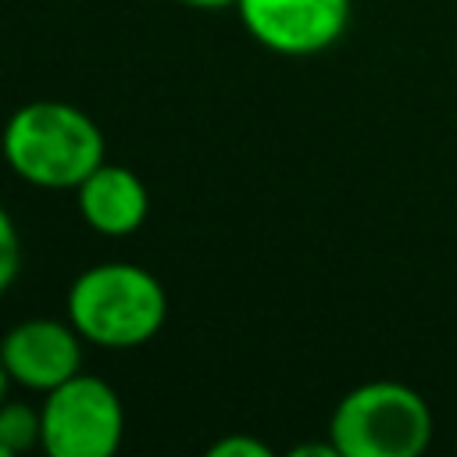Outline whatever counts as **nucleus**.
I'll list each match as a JSON object with an SVG mask.
<instances>
[{"label":"nucleus","instance_id":"1","mask_svg":"<svg viewBox=\"0 0 457 457\" xmlns=\"http://www.w3.org/2000/svg\"><path fill=\"white\" fill-rule=\"evenodd\" d=\"M7 168L36 189H79L107 161V143L93 114L68 100H29L0 129Z\"/></svg>","mask_w":457,"mask_h":457},{"label":"nucleus","instance_id":"2","mask_svg":"<svg viewBox=\"0 0 457 457\" xmlns=\"http://www.w3.org/2000/svg\"><path fill=\"white\" fill-rule=\"evenodd\" d=\"M64 318L89 346L139 350L168 321V289L143 264L104 261L71 278Z\"/></svg>","mask_w":457,"mask_h":457},{"label":"nucleus","instance_id":"3","mask_svg":"<svg viewBox=\"0 0 457 457\" xmlns=\"http://www.w3.org/2000/svg\"><path fill=\"white\" fill-rule=\"evenodd\" d=\"M328 439L339 457H421L432 443V407L407 382L371 378L339 396Z\"/></svg>","mask_w":457,"mask_h":457},{"label":"nucleus","instance_id":"4","mask_svg":"<svg viewBox=\"0 0 457 457\" xmlns=\"http://www.w3.org/2000/svg\"><path fill=\"white\" fill-rule=\"evenodd\" d=\"M46 457H111L125 439V403L118 389L89 371L71 375L39 400Z\"/></svg>","mask_w":457,"mask_h":457},{"label":"nucleus","instance_id":"5","mask_svg":"<svg viewBox=\"0 0 457 457\" xmlns=\"http://www.w3.org/2000/svg\"><path fill=\"white\" fill-rule=\"evenodd\" d=\"M350 11V0H236L246 36L278 57H314L336 46Z\"/></svg>","mask_w":457,"mask_h":457},{"label":"nucleus","instance_id":"6","mask_svg":"<svg viewBox=\"0 0 457 457\" xmlns=\"http://www.w3.org/2000/svg\"><path fill=\"white\" fill-rule=\"evenodd\" d=\"M86 339L68 318H25L11 325L0 339V361L7 368L11 386H21L29 393H50L54 386L68 382L82 371Z\"/></svg>","mask_w":457,"mask_h":457},{"label":"nucleus","instance_id":"7","mask_svg":"<svg viewBox=\"0 0 457 457\" xmlns=\"http://www.w3.org/2000/svg\"><path fill=\"white\" fill-rule=\"evenodd\" d=\"M75 207L82 221L104 239L136 236L150 214V189L129 164L104 161L75 189Z\"/></svg>","mask_w":457,"mask_h":457},{"label":"nucleus","instance_id":"8","mask_svg":"<svg viewBox=\"0 0 457 457\" xmlns=\"http://www.w3.org/2000/svg\"><path fill=\"white\" fill-rule=\"evenodd\" d=\"M39 439H43V411H39V403L7 396L0 403V446L7 450V457L36 450Z\"/></svg>","mask_w":457,"mask_h":457},{"label":"nucleus","instance_id":"9","mask_svg":"<svg viewBox=\"0 0 457 457\" xmlns=\"http://www.w3.org/2000/svg\"><path fill=\"white\" fill-rule=\"evenodd\" d=\"M18 271H21V236L11 211L0 204V296L14 286Z\"/></svg>","mask_w":457,"mask_h":457},{"label":"nucleus","instance_id":"10","mask_svg":"<svg viewBox=\"0 0 457 457\" xmlns=\"http://www.w3.org/2000/svg\"><path fill=\"white\" fill-rule=\"evenodd\" d=\"M207 457H271V446L261 443L257 436H246V432H232V436H221L207 446Z\"/></svg>","mask_w":457,"mask_h":457},{"label":"nucleus","instance_id":"11","mask_svg":"<svg viewBox=\"0 0 457 457\" xmlns=\"http://www.w3.org/2000/svg\"><path fill=\"white\" fill-rule=\"evenodd\" d=\"M182 7H193V11H225V7H236V0H179Z\"/></svg>","mask_w":457,"mask_h":457},{"label":"nucleus","instance_id":"12","mask_svg":"<svg viewBox=\"0 0 457 457\" xmlns=\"http://www.w3.org/2000/svg\"><path fill=\"white\" fill-rule=\"evenodd\" d=\"M7 386H11V378H7V368H4V361H0V403L7 400Z\"/></svg>","mask_w":457,"mask_h":457},{"label":"nucleus","instance_id":"13","mask_svg":"<svg viewBox=\"0 0 457 457\" xmlns=\"http://www.w3.org/2000/svg\"><path fill=\"white\" fill-rule=\"evenodd\" d=\"M0 457H7V450H4V446H0Z\"/></svg>","mask_w":457,"mask_h":457}]
</instances>
